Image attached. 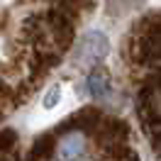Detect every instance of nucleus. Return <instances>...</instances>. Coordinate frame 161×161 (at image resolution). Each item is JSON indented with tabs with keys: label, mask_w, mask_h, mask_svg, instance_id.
<instances>
[{
	"label": "nucleus",
	"mask_w": 161,
	"mask_h": 161,
	"mask_svg": "<svg viewBox=\"0 0 161 161\" xmlns=\"http://www.w3.org/2000/svg\"><path fill=\"white\" fill-rule=\"evenodd\" d=\"M139 105H142V112H144L147 120L161 125V76H154V78H149L142 86Z\"/></svg>",
	"instance_id": "7ed1b4c3"
},
{
	"label": "nucleus",
	"mask_w": 161,
	"mask_h": 161,
	"mask_svg": "<svg viewBox=\"0 0 161 161\" xmlns=\"http://www.w3.org/2000/svg\"><path fill=\"white\" fill-rule=\"evenodd\" d=\"M86 149H88L86 132L66 130L64 137L54 144V156H56V161H78L86 156Z\"/></svg>",
	"instance_id": "f03ea898"
},
{
	"label": "nucleus",
	"mask_w": 161,
	"mask_h": 161,
	"mask_svg": "<svg viewBox=\"0 0 161 161\" xmlns=\"http://www.w3.org/2000/svg\"><path fill=\"white\" fill-rule=\"evenodd\" d=\"M142 0H108V10L112 15H122V12H130L139 5Z\"/></svg>",
	"instance_id": "0eeeda50"
},
{
	"label": "nucleus",
	"mask_w": 161,
	"mask_h": 161,
	"mask_svg": "<svg viewBox=\"0 0 161 161\" xmlns=\"http://www.w3.org/2000/svg\"><path fill=\"white\" fill-rule=\"evenodd\" d=\"M110 51V42L103 32H88L83 39H80L78 49H76V66H83V69H91L95 66L100 59L108 56Z\"/></svg>",
	"instance_id": "f257e3e1"
},
{
	"label": "nucleus",
	"mask_w": 161,
	"mask_h": 161,
	"mask_svg": "<svg viewBox=\"0 0 161 161\" xmlns=\"http://www.w3.org/2000/svg\"><path fill=\"white\" fill-rule=\"evenodd\" d=\"M54 137L51 134H47V137H39V139L34 142V147H32V161H44V156H49V154H54Z\"/></svg>",
	"instance_id": "423d86ee"
},
{
	"label": "nucleus",
	"mask_w": 161,
	"mask_h": 161,
	"mask_svg": "<svg viewBox=\"0 0 161 161\" xmlns=\"http://www.w3.org/2000/svg\"><path fill=\"white\" fill-rule=\"evenodd\" d=\"M93 132H95V137H98V142H100L103 149L125 144V142H127V134H130L127 122L115 120V117H100V122L95 125Z\"/></svg>",
	"instance_id": "20e7f679"
},
{
	"label": "nucleus",
	"mask_w": 161,
	"mask_h": 161,
	"mask_svg": "<svg viewBox=\"0 0 161 161\" xmlns=\"http://www.w3.org/2000/svg\"><path fill=\"white\" fill-rule=\"evenodd\" d=\"M88 91L93 98H100V100L110 95V78L105 71H93L88 76Z\"/></svg>",
	"instance_id": "39448f33"
},
{
	"label": "nucleus",
	"mask_w": 161,
	"mask_h": 161,
	"mask_svg": "<svg viewBox=\"0 0 161 161\" xmlns=\"http://www.w3.org/2000/svg\"><path fill=\"white\" fill-rule=\"evenodd\" d=\"M56 100H59V88H51V91L47 93V100H44V108H54V105H56Z\"/></svg>",
	"instance_id": "6e6552de"
}]
</instances>
